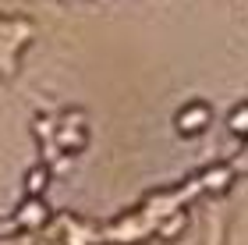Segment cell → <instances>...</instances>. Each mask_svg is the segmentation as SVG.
Masks as SVG:
<instances>
[{
    "label": "cell",
    "instance_id": "obj_2",
    "mask_svg": "<svg viewBox=\"0 0 248 245\" xmlns=\"http://www.w3.org/2000/svg\"><path fill=\"white\" fill-rule=\"evenodd\" d=\"M231 131H238V135H245V131H248V107H238V110H234Z\"/></svg>",
    "mask_w": 248,
    "mask_h": 245
},
{
    "label": "cell",
    "instance_id": "obj_1",
    "mask_svg": "<svg viewBox=\"0 0 248 245\" xmlns=\"http://www.w3.org/2000/svg\"><path fill=\"white\" fill-rule=\"evenodd\" d=\"M206 125H209V107L206 103H191L177 114V131H185V135H195Z\"/></svg>",
    "mask_w": 248,
    "mask_h": 245
},
{
    "label": "cell",
    "instance_id": "obj_3",
    "mask_svg": "<svg viewBox=\"0 0 248 245\" xmlns=\"http://www.w3.org/2000/svg\"><path fill=\"white\" fill-rule=\"evenodd\" d=\"M21 217H25V224H29V228H32V224H39V220H43V206H36V203H32V206H29Z\"/></svg>",
    "mask_w": 248,
    "mask_h": 245
}]
</instances>
